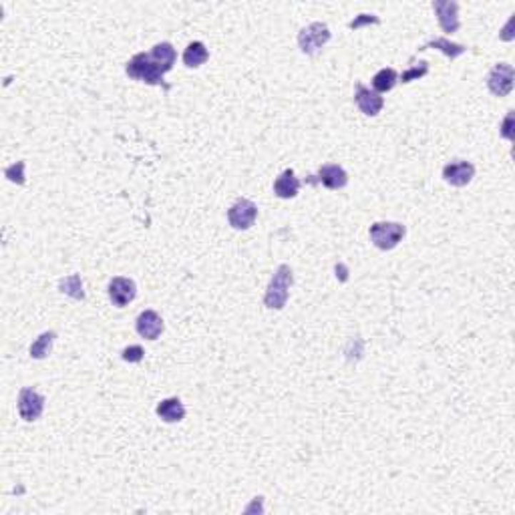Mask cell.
I'll return each mask as SVG.
<instances>
[{"mask_svg": "<svg viewBox=\"0 0 515 515\" xmlns=\"http://www.w3.org/2000/svg\"><path fill=\"white\" fill-rule=\"evenodd\" d=\"M151 59H154L155 63L159 65V69L167 73V71H171L174 65H176V59H177V53L176 49H174V44L171 43H159L155 44L154 49H151Z\"/></svg>", "mask_w": 515, "mask_h": 515, "instance_id": "16", "label": "cell"}, {"mask_svg": "<svg viewBox=\"0 0 515 515\" xmlns=\"http://www.w3.org/2000/svg\"><path fill=\"white\" fill-rule=\"evenodd\" d=\"M396 81H399V75H396L395 69H381L376 75L373 77V87H374V93H389V91H393L396 85Z\"/></svg>", "mask_w": 515, "mask_h": 515, "instance_id": "19", "label": "cell"}, {"mask_svg": "<svg viewBox=\"0 0 515 515\" xmlns=\"http://www.w3.org/2000/svg\"><path fill=\"white\" fill-rule=\"evenodd\" d=\"M135 329H137V334H139L141 339L157 340L165 329L164 318L159 316L155 310H143L141 314L137 316Z\"/></svg>", "mask_w": 515, "mask_h": 515, "instance_id": "12", "label": "cell"}, {"mask_svg": "<svg viewBox=\"0 0 515 515\" xmlns=\"http://www.w3.org/2000/svg\"><path fill=\"white\" fill-rule=\"evenodd\" d=\"M369 234H371V240H373V244L379 250L389 252V250H393L403 241L406 228L403 224H399V221H376V224L371 226Z\"/></svg>", "mask_w": 515, "mask_h": 515, "instance_id": "3", "label": "cell"}, {"mask_svg": "<svg viewBox=\"0 0 515 515\" xmlns=\"http://www.w3.org/2000/svg\"><path fill=\"white\" fill-rule=\"evenodd\" d=\"M429 73V63L427 61H421L416 66H411L409 71H405L401 75V83H411V81H416V79H423Z\"/></svg>", "mask_w": 515, "mask_h": 515, "instance_id": "22", "label": "cell"}, {"mask_svg": "<svg viewBox=\"0 0 515 515\" xmlns=\"http://www.w3.org/2000/svg\"><path fill=\"white\" fill-rule=\"evenodd\" d=\"M143 356H145V351H143L139 344H131V346H127L125 351L121 352V359H123L125 362H131V364H135V362H141Z\"/></svg>", "mask_w": 515, "mask_h": 515, "instance_id": "24", "label": "cell"}, {"mask_svg": "<svg viewBox=\"0 0 515 515\" xmlns=\"http://www.w3.org/2000/svg\"><path fill=\"white\" fill-rule=\"evenodd\" d=\"M300 191V179L292 169H286L280 176L276 177L274 181V194L280 199H292L296 198Z\"/></svg>", "mask_w": 515, "mask_h": 515, "instance_id": "14", "label": "cell"}, {"mask_svg": "<svg viewBox=\"0 0 515 515\" xmlns=\"http://www.w3.org/2000/svg\"><path fill=\"white\" fill-rule=\"evenodd\" d=\"M475 177V165L465 159H455L443 167V179L453 187H465Z\"/></svg>", "mask_w": 515, "mask_h": 515, "instance_id": "10", "label": "cell"}, {"mask_svg": "<svg viewBox=\"0 0 515 515\" xmlns=\"http://www.w3.org/2000/svg\"><path fill=\"white\" fill-rule=\"evenodd\" d=\"M294 284V272L288 264H280L264 294V306L270 310H282L288 302L290 286Z\"/></svg>", "mask_w": 515, "mask_h": 515, "instance_id": "1", "label": "cell"}, {"mask_svg": "<svg viewBox=\"0 0 515 515\" xmlns=\"http://www.w3.org/2000/svg\"><path fill=\"white\" fill-rule=\"evenodd\" d=\"M354 101H356L359 109H361L366 117H376L384 107L383 97H381L379 93L371 91L369 87H364V85H356Z\"/></svg>", "mask_w": 515, "mask_h": 515, "instance_id": "13", "label": "cell"}, {"mask_svg": "<svg viewBox=\"0 0 515 515\" xmlns=\"http://www.w3.org/2000/svg\"><path fill=\"white\" fill-rule=\"evenodd\" d=\"M208 59H209L208 46L204 43H199V41L189 43L186 51H184V65H186L187 69H198V66L204 65Z\"/></svg>", "mask_w": 515, "mask_h": 515, "instance_id": "17", "label": "cell"}, {"mask_svg": "<svg viewBox=\"0 0 515 515\" xmlns=\"http://www.w3.org/2000/svg\"><path fill=\"white\" fill-rule=\"evenodd\" d=\"M256 218H258V206L252 199H236L228 209V221L234 230H250L256 224Z\"/></svg>", "mask_w": 515, "mask_h": 515, "instance_id": "5", "label": "cell"}, {"mask_svg": "<svg viewBox=\"0 0 515 515\" xmlns=\"http://www.w3.org/2000/svg\"><path fill=\"white\" fill-rule=\"evenodd\" d=\"M308 184L324 186L326 189H342L349 184V174L336 164H326L318 169L316 176L308 177Z\"/></svg>", "mask_w": 515, "mask_h": 515, "instance_id": "8", "label": "cell"}, {"mask_svg": "<svg viewBox=\"0 0 515 515\" xmlns=\"http://www.w3.org/2000/svg\"><path fill=\"white\" fill-rule=\"evenodd\" d=\"M514 66L507 65V63H499L487 75V89L491 91V95H495V97H507L514 91Z\"/></svg>", "mask_w": 515, "mask_h": 515, "instance_id": "6", "label": "cell"}, {"mask_svg": "<svg viewBox=\"0 0 515 515\" xmlns=\"http://www.w3.org/2000/svg\"><path fill=\"white\" fill-rule=\"evenodd\" d=\"M501 135H504L505 139L514 141V111H509L504 123H501Z\"/></svg>", "mask_w": 515, "mask_h": 515, "instance_id": "26", "label": "cell"}, {"mask_svg": "<svg viewBox=\"0 0 515 515\" xmlns=\"http://www.w3.org/2000/svg\"><path fill=\"white\" fill-rule=\"evenodd\" d=\"M107 290H109V298L111 302H113V306L117 308H125L137 296V286H135L131 278H125V276L111 278Z\"/></svg>", "mask_w": 515, "mask_h": 515, "instance_id": "9", "label": "cell"}, {"mask_svg": "<svg viewBox=\"0 0 515 515\" xmlns=\"http://www.w3.org/2000/svg\"><path fill=\"white\" fill-rule=\"evenodd\" d=\"M56 334L55 332H43L39 339L34 340L33 344H31V356L36 359V361H41V359H46L49 356V352L53 349V342H55Z\"/></svg>", "mask_w": 515, "mask_h": 515, "instance_id": "20", "label": "cell"}, {"mask_svg": "<svg viewBox=\"0 0 515 515\" xmlns=\"http://www.w3.org/2000/svg\"><path fill=\"white\" fill-rule=\"evenodd\" d=\"M330 36L332 33H330L329 24L312 22L298 33V46L304 55H316L324 49V44L329 43Z\"/></svg>", "mask_w": 515, "mask_h": 515, "instance_id": "4", "label": "cell"}, {"mask_svg": "<svg viewBox=\"0 0 515 515\" xmlns=\"http://www.w3.org/2000/svg\"><path fill=\"white\" fill-rule=\"evenodd\" d=\"M61 292L63 294H69V296L77 298V300H83L85 298V292H83V280H81V276L79 274H73L65 278V280H61Z\"/></svg>", "mask_w": 515, "mask_h": 515, "instance_id": "21", "label": "cell"}, {"mask_svg": "<svg viewBox=\"0 0 515 515\" xmlns=\"http://www.w3.org/2000/svg\"><path fill=\"white\" fill-rule=\"evenodd\" d=\"M44 411V396L41 393H36L31 386H24L19 393V415L22 421L26 423H33L39 421Z\"/></svg>", "mask_w": 515, "mask_h": 515, "instance_id": "7", "label": "cell"}, {"mask_svg": "<svg viewBox=\"0 0 515 515\" xmlns=\"http://www.w3.org/2000/svg\"><path fill=\"white\" fill-rule=\"evenodd\" d=\"M379 16H374V14H359L354 21L349 22V29H352V31H356V29H361V26H364V24H379Z\"/></svg>", "mask_w": 515, "mask_h": 515, "instance_id": "25", "label": "cell"}, {"mask_svg": "<svg viewBox=\"0 0 515 515\" xmlns=\"http://www.w3.org/2000/svg\"><path fill=\"white\" fill-rule=\"evenodd\" d=\"M4 176L9 177L12 184L22 186V184H24V161H16V164H12L11 167H6Z\"/></svg>", "mask_w": 515, "mask_h": 515, "instance_id": "23", "label": "cell"}, {"mask_svg": "<svg viewBox=\"0 0 515 515\" xmlns=\"http://www.w3.org/2000/svg\"><path fill=\"white\" fill-rule=\"evenodd\" d=\"M427 49H439L441 53L445 56H449L451 61L453 59H457V56L465 55V46L463 44H457V43H451L449 39H443V36H439V39H431L427 44H423L419 51H427Z\"/></svg>", "mask_w": 515, "mask_h": 515, "instance_id": "18", "label": "cell"}, {"mask_svg": "<svg viewBox=\"0 0 515 515\" xmlns=\"http://www.w3.org/2000/svg\"><path fill=\"white\" fill-rule=\"evenodd\" d=\"M433 11L437 12L439 24L445 33H457L461 26L459 22V4L451 2V0H435L433 2Z\"/></svg>", "mask_w": 515, "mask_h": 515, "instance_id": "11", "label": "cell"}, {"mask_svg": "<svg viewBox=\"0 0 515 515\" xmlns=\"http://www.w3.org/2000/svg\"><path fill=\"white\" fill-rule=\"evenodd\" d=\"M157 416L165 421V423H179L184 416H186V406L184 403L177 399V396H169V399H164L159 405H157Z\"/></svg>", "mask_w": 515, "mask_h": 515, "instance_id": "15", "label": "cell"}, {"mask_svg": "<svg viewBox=\"0 0 515 515\" xmlns=\"http://www.w3.org/2000/svg\"><path fill=\"white\" fill-rule=\"evenodd\" d=\"M125 73L135 81H143L147 85H164V71L155 63L149 53H137L125 66Z\"/></svg>", "mask_w": 515, "mask_h": 515, "instance_id": "2", "label": "cell"}]
</instances>
